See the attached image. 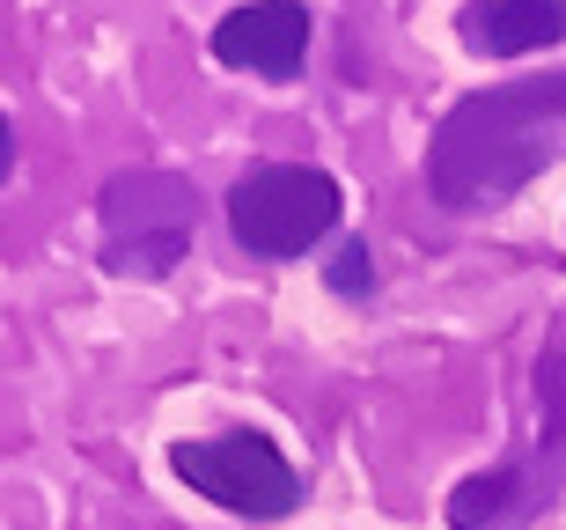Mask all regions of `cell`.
Listing matches in <instances>:
<instances>
[{
    "mask_svg": "<svg viewBox=\"0 0 566 530\" xmlns=\"http://www.w3.org/2000/svg\"><path fill=\"white\" fill-rule=\"evenodd\" d=\"M566 126V66L537 82H501L463 96L427 141V191L449 214L501 207L552 163Z\"/></svg>",
    "mask_w": 566,
    "mask_h": 530,
    "instance_id": "cell-1",
    "label": "cell"
},
{
    "mask_svg": "<svg viewBox=\"0 0 566 530\" xmlns=\"http://www.w3.org/2000/svg\"><path fill=\"white\" fill-rule=\"evenodd\" d=\"M457 38L479 60H523L537 44L566 38V0H471L457 15Z\"/></svg>",
    "mask_w": 566,
    "mask_h": 530,
    "instance_id": "cell-6",
    "label": "cell"
},
{
    "mask_svg": "<svg viewBox=\"0 0 566 530\" xmlns=\"http://www.w3.org/2000/svg\"><path fill=\"white\" fill-rule=\"evenodd\" d=\"M213 60L243 66V74H265V82H294L302 60H310V8L302 0H243L213 22Z\"/></svg>",
    "mask_w": 566,
    "mask_h": 530,
    "instance_id": "cell-5",
    "label": "cell"
},
{
    "mask_svg": "<svg viewBox=\"0 0 566 530\" xmlns=\"http://www.w3.org/2000/svg\"><path fill=\"white\" fill-rule=\"evenodd\" d=\"M169 471L191 493H207L213 509L243 516V523H280L302 509V471L280 457L265 435H213V443H177Z\"/></svg>",
    "mask_w": 566,
    "mask_h": 530,
    "instance_id": "cell-4",
    "label": "cell"
},
{
    "mask_svg": "<svg viewBox=\"0 0 566 530\" xmlns=\"http://www.w3.org/2000/svg\"><path fill=\"white\" fill-rule=\"evenodd\" d=\"M537 516V493H530L523 465H501V471H479L449 493V523L457 530H530Z\"/></svg>",
    "mask_w": 566,
    "mask_h": 530,
    "instance_id": "cell-8",
    "label": "cell"
},
{
    "mask_svg": "<svg viewBox=\"0 0 566 530\" xmlns=\"http://www.w3.org/2000/svg\"><path fill=\"white\" fill-rule=\"evenodd\" d=\"M8 170H15V126H8V111H0V185H8Z\"/></svg>",
    "mask_w": 566,
    "mask_h": 530,
    "instance_id": "cell-10",
    "label": "cell"
},
{
    "mask_svg": "<svg viewBox=\"0 0 566 530\" xmlns=\"http://www.w3.org/2000/svg\"><path fill=\"white\" fill-rule=\"evenodd\" d=\"M523 479L537 493V509L566 479V318L545 332V354H537V449H530Z\"/></svg>",
    "mask_w": 566,
    "mask_h": 530,
    "instance_id": "cell-7",
    "label": "cell"
},
{
    "mask_svg": "<svg viewBox=\"0 0 566 530\" xmlns=\"http://www.w3.org/2000/svg\"><path fill=\"white\" fill-rule=\"evenodd\" d=\"M104 221V273L118 280H169L199 236V185L185 170H111L96 191Z\"/></svg>",
    "mask_w": 566,
    "mask_h": 530,
    "instance_id": "cell-2",
    "label": "cell"
},
{
    "mask_svg": "<svg viewBox=\"0 0 566 530\" xmlns=\"http://www.w3.org/2000/svg\"><path fill=\"white\" fill-rule=\"evenodd\" d=\"M338 214H346L338 177L310 163H258L229 185V236L251 258H302L338 229Z\"/></svg>",
    "mask_w": 566,
    "mask_h": 530,
    "instance_id": "cell-3",
    "label": "cell"
},
{
    "mask_svg": "<svg viewBox=\"0 0 566 530\" xmlns=\"http://www.w3.org/2000/svg\"><path fill=\"white\" fill-rule=\"evenodd\" d=\"M332 288L338 295H368V288H376V258H368V243H346V251L332 258Z\"/></svg>",
    "mask_w": 566,
    "mask_h": 530,
    "instance_id": "cell-9",
    "label": "cell"
}]
</instances>
